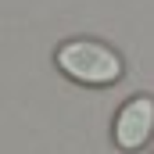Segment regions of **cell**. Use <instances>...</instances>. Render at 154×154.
I'll return each instance as SVG.
<instances>
[{
	"label": "cell",
	"mask_w": 154,
	"mask_h": 154,
	"mask_svg": "<svg viewBox=\"0 0 154 154\" xmlns=\"http://www.w3.org/2000/svg\"><path fill=\"white\" fill-rule=\"evenodd\" d=\"M54 65L72 82H82V86H111L122 79V68H125L118 50H111L100 39H86V36L65 39L54 50Z\"/></svg>",
	"instance_id": "6da1fadb"
},
{
	"label": "cell",
	"mask_w": 154,
	"mask_h": 154,
	"mask_svg": "<svg viewBox=\"0 0 154 154\" xmlns=\"http://www.w3.org/2000/svg\"><path fill=\"white\" fill-rule=\"evenodd\" d=\"M154 136V97L136 93L118 108L115 122H111V140L118 151H140L147 140Z\"/></svg>",
	"instance_id": "7a4b0ae2"
}]
</instances>
